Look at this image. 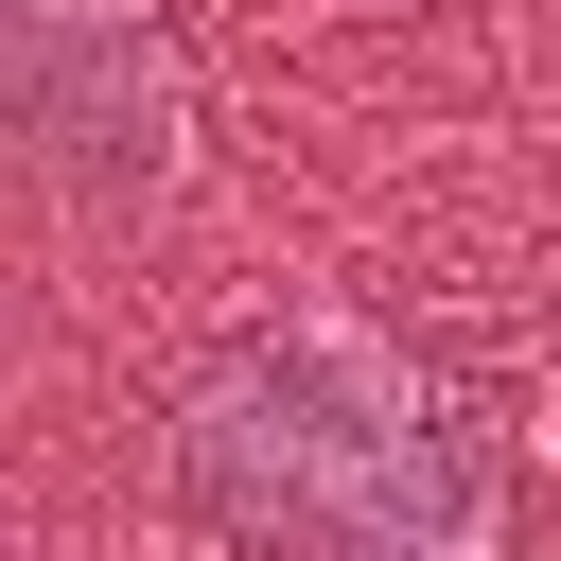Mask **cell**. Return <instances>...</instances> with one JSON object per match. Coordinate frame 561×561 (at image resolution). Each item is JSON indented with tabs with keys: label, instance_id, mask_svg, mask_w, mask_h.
I'll list each match as a JSON object with an SVG mask.
<instances>
[{
	"label": "cell",
	"instance_id": "obj_1",
	"mask_svg": "<svg viewBox=\"0 0 561 561\" xmlns=\"http://www.w3.org/2000/svg\"><path fill=\"white\" fill-rule=\"evenodd\" d=\"M175 473L228 543H316V561H473L491 473L438 421V386L368 333H245L175 403Z\"/></svg>",
	"mask_w": 561,
	"mask_h": 561
},
{
	"label": "cell",
	"instance_id": "obj_2",
	"mask_svg": "<svg viewBox=\"0 0 561 561\" xmlns=\"http://www.w3.org/2000/svg\"><path fill=\"white\" fill-rule=\"evenodd\" d=\"M18 123L70 193H158L175 158V53L105 0H18Z\"/></svg>",
	"mask_w": 561,
	"mask_h": 561
}]
</instances>
